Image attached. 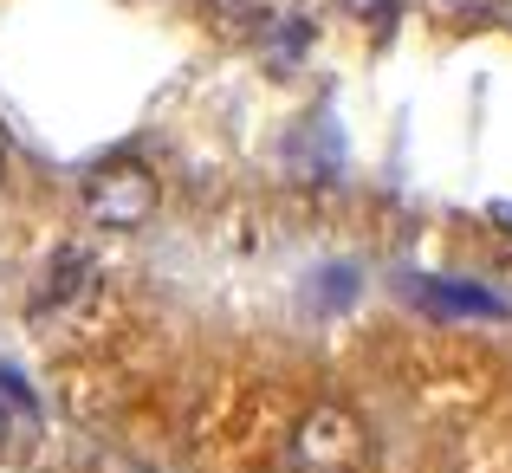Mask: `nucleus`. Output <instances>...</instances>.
<instances>
[{
  "label": "nucleus",
  "instance_id": "1",
  "mask_svg": "<svg viewBox=\"0 0 512 473\" xmlns=\"http://www.w3.org/2000/svg\"><path fill=\"white\" fill-rule=\"evenodd\" d=\"M78 208L98 227H111V234H137V227L163 208V182H156L150 162H137V156L91 162L85 182H78Z\"/></svg>",
  "mask_w": 512,
  "mask_h": 473
},
{
  "label": "nucleus",
  "instance_id": "2",
  "mask_svg": "<svg viewBox=\"0 0 512 473\" xmlns=\"http://www.w3.org/2000/svg\"><path fill=\"white\" fill-rule=\"evenodd\" d=\"M370 467V428L344 402H312L292 428V473H363Z\"/></svg>",
  "mask_w": 512,
  "mask_h": 473
},
{
  "label": "nucleus",
  "instance_id": "3",
  "mask_svg": "<svg viewBox=\"0 0 512 473\" xmlns=\"http://www.w3.org/2000/svg\"><path fill=\"white\" fill-rule=\"evenodd\" d=\"M91 279H98V260H91L85 247H59L46 266H39V286H33V318L72 312V305L91 292Z\"/></svg>",
  "mask_w": 512,
  "mask_h": 473
},
{
  "label": "nucleus",
  "instance_id": "4",
  "mask_svg": "<svg viewBox=\"0 0 512 473\" xmlns=\"http://www.w3.org/2000/svg\"><path fill=\"white\" fill-rule=\"evenodd\" d=\"M260 52H266V65H273V72H299V59L312 52V20H305V13L286 0V7L260 26Z\"/></svg>",
  "mask_w": 512,
  "mask_h": 473
},
{
  "label": "nucleus",
  "instance_id": "5",
  "mask_svg": "<svg viewBox=\"0 0 512 473\" xmlns=\"http://www.w3.org/2000/svg\"><path fill=\"white\" fill-rule=\"evenodd\" d=\"M286 7V0H208V13L221 26H253V33H260L266 20H273V13Z\"/></svg>",
  "mask_w": 512,
  "mask_h": 473
},
{
  "label": "nucleus",
  "instance_id": "6",
  "mask_svg": "<svg viewBox=\"0 0 512 473\" xmlns=\"http://www.w3.org/2000/svg\"><path fill=\"white\" fill-rule=\"evenodd\" d=\"M435 305H448V312H500V299H487L480 286H422Z\"/></svg>",
  "mask_w": 512,
  "mask_h": 473
},
{
  "label": "nucleus",
  "instance_id": "7",
  "mask_svg": "<svg viewBox=\"0 0 512 473\" xmlns=\"http://www.w3.org/2000/svg\"><path fill=\"white\" fill-rule=\"evenodd\" d=\"M435 20H487L493 13V0H422Z\"/></svg>",
  "mask_w": 512,
  "mask_h": 473
},
{
  "label": "nucleus",
  "instance_id": "8",
  "mask_svg": "<svg viewBox=\"0 0 512 473\" xmlns=\"http://www.w3.org/2000/svg\"><path fill=\"white\" fill-rule=\"evenodd\" d=\"M396 7H402V0H344V13H350V20H389Z\"/></svg>",
  "mask_w": 512,
  "mask_h": 473
},
{
  "label": "nucleus",
  "instance_id": "9",
  "mask_svg": "<svg viewBox=\"0 0 512 473\" xmlns=\"http://www.w3.org/2000/svg\"><path fill=\"white\" fill-rule=\"evenodd\" d=\"M7 435H13V409L0 402V448H7Z\"/></svg>",
  "mask_w": 512,
  "mask_h": 473
},
{
  "label": "nucleus",
  "instance_id": "10",
  "mask_svg": "<svg viewBox=\"0 0 512 473\" xmlns=\"http://www.w3.org/2000/svg\"><path fill=\"white\" fill-rule=\"evenodd\" d=\"M0 182H7V150H0Z\"/></svg>",
  "mask_w": 512,
  "mask_h": 473
}]
</instances>
